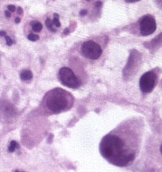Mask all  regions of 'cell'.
<instances>
[{"label":"cell","instance_id":"ffe728a7","mask_svg":"<svg viewBox=\"0 0 162 172\" xmlns=\"http://www.w3.org/2000/svg\"><path fill=\"white\" fill-rule=\"evenodd\" d=\"M17 12H18V14H22V9L21 7H18Z\"/></svg>","mask_w":162,"mask_h":172},{"label":"cell","instance_id":"e0dca14e","mask_svg":"<svg viewBox=\"0 0 162 172\" xmlns=\"http://www.w3.org/2000/svg\"><path fill=\"white\" fill-rule=\"evenodd\" d=\"M6 35V32L5 31H0V36H2V37H5Z\"/></svg>","mask_w":162,"mask_h":172},{"label":"cell","instance_id":"3957f363","mask_svg":"<svg viewBox=\"0 0 162 172\" xmlns=\"http://www.w3.org/2000/svg\"><path fill=\"white\" fill-rule=\"evenodd\" d=\"M81 54L83 57L91 59V60H96L99 58H100L102 54V48L101 47L96 43L95 41L92 40H88L83 43L81 46Z\"/></svg>","mask_w":162,"mask_h":172},{"label":"cell","instance_id":"5b68a950","mask_svg":"<svg viewBox=\"0 0 162 172\" xmlns=\"http://www.w3.org/2000/svg\"><path fill=\"white\" fill-rule=\"evenodd\" d=\"M158 82V76L154 71L147 72L142 76L139 81L140 89L143 93H150L153 91Z\"/></svg>","mask_w":162,"mask_h":172},{"label":"cell","instance_id":"277c9868","mask_svg":"<svg viewBox=\"0 0 162 172\" xmlns=\"http://www.w3.org/2000/svg\"><path fill=\"white\" fill-rule=\"evenodd\" d=\"M58 76H59V81L65 86L75 89L81 85L80 80L76 77L74 73L68 67H62L59 70Z\"/></svg>","mask_w":162,"mask_h":172},{"label":"cell","instance_id":"7402d4cb","mask_svg":"<svg viewBox=\"0 0 162 172\" xmlns=\"http://www.w3.org/2000/svg\"><path fill=\"white\" fill-rule=\"evenodd\" d=\"M69 32V31H68V29H67V28H66V30H65V32H64V33H65V34H66V33H67V32Z\"/></svg>","mask_w":162,"mask_h":172},{"label":"cell","instance_id":"603a6c76","mask_svg":"<svg viewBox=\"0 0 162 172\" xmlns=\"http://www.w3.org/2000/svg\"><path fill=\"white\" fill-rule=\"evenodd\" d=\"M87 1H90V0H87Z\"/></svg>","mask_w":162,"mask_h":172},{"label":"cell","instance_id":"9c48e42d","mask_svg":"<svg viewBox=\"0 0 162 172\" xmlns=\"http://www.w3.org/2000/svg\"><path fill=\"white\" fill-rule=\"evenodd\" d=\"M52 23H53V25H55L56 27H60V25H61V23H60V22H59V16H58V14H54V19H53V21H52Z\"/></svg>","mask_w":162,"mask_h":172},{"label":"cell","instance_id":"6da1fadb","mask_svg":"<svg viewBox=\"0 0 162 172\" xmlns=\"http://www.w3.org/2000/svg\"><path fill=\"white\" fill-rule=\"evenodd\" d=\"M142 135L143 123L124 122L102 138L99 144L100 154L112 165L129 166L138 155Z\"/></svg>","mask_w":162,"mask_h":172},{"label":"cell","instance_id":"5bb4252c","mask_svg":"<svg viewBox=\"0 0 162 172\" xmlns=\"http://www.w3.org/2000/svg\"><path fill=\"white\" fill-rule=\"evenodd\" d=\"M7 8H8V11H9V12H14V11L16 10L15 6H13V5H9V6H7Z\"/></svg>","mask_w":162,"mask_h":172},{"label":"cell","instance_id":"44dd1931","mask_svg":"<svg viewBox=\"0 0 162 172\" xmlns=\"http://www.w3.org/2000/svg\"><path fill=\"white\" fill-rule=\"evenodd\" d=\"M20 22H21V19H20V18H18V17L15 18V22H16V23H19Z\"/></svg>","mask_w":162,"mask_h":172},{"label":"cell","instance_id":"7c38bea8","mask_svg":"<svg viewBox=\"0 0 162 172\" xmlns=\"http://www.w3.org/2000/svg\"><path fill=\"white\" fill-rule=\"evenodd\" d=\"M39 39H40V37H39L38 35H36V34H32V33H31V34H29V35H28V40H31V41H37Z\"/></svg>","mask_w":162,"mask_h":172},{"label":"cell","instance_id":"8992f818","mask_svg":"<svg viewBox=\"0 0 162 172\" xmlns=\"http://www.w3.org/2000/svg\"><path fill=\"white\" fill-rule=\"evenodd\" d=\"M140 31L142 35L143 36H148L152 34L157 28V24L154 17L151 15H144L143 17L141 18L140 20Z\"/></svg>","mask_w":162,"mask_h":172},{"label":"cell","instance_id":"ba28073f","mask_svg":"<svg viewBox=\"0 0 162 172\" xmlns=\"http://www.w3.org/2000/svg\"><path fill=\"white\" fill-rule=\"evenodd\" d=\"M32 30L36 32H40L41 30H42V24L39 22H32Z\"/></svg>","mask_w":162,"mask_h":172},{"label":"cell","instance_id":"cb8c5ba5","mask_svg":"<svg viewBox=\"0 0 162 172\" xmlns=\"http://www.w3.org/2000/svg\"><path fill=\"white\" fill-rule=\"evenodd\" d=\"M15 172H19V171H15Z\"/></svg>","mask_w":162,"mask_h":172},{"label":"cell","instance_id":"2e32d148","mask_svg":"<svg viewBox=\"0 0 162 172\" xmlns=\"http://www.w3.org/2000/svg\"><path fill=\"white\" fill-rule=\"evenodd\" d=\"M126 3H135V2H138L140 0H125Z\"/></svg>","mask_w":162,"mask_h":172},{"label":"cell","instance_id":"8fae6325","mask_svg":"<svg viewBox=\"0 0 162 172\" xmlns=\"http://www.w3.org/2000/svg\"><path fill=\"white\" fill-rule=\"evenodd\" d=\"M17 142H15V141H12L11 142H10V145H9V147H8V151L10 152V153H13V152H14V150L16 149V147H17Z\"/></svg>","mask_w":162,"mask_h":172},{"label":"cell","instance_id":"30bf717a","mask_svg":"<svg viewBox=\"0 0 162 172\" xmlns=\"http://www.w3.org/2000/svg\"><path fill=\"white\" fill-rule=\"evenodd\" d=\"M46 26H47V28H48V29H49L51 32H56V30L54 29V27H53L52 21H51L49 18H48V19L46 20Z\"/></svg>","mask_w":162,"mask_h":172},{"label":"cell","instance_id":"ac0fdd59","mask_svg":"<svg viewBox=\"0 0 162 172\" xmlns=\"http://www.w3.org/2000/svg\"><path fill=\"white\" fill-rule=\"evenodd\" d=\"M95 6H96L97 7H101V6H102V3H101V2H97V3L95 4Z\"/></svg>","mask_w":162,"mask_h":172},{"label":"cell","instance_id":"7a4b0ae2","mask_svg":"<svg viewBox=\"0 0 162 172\" xmlns=\"http://www.w3.org/2000/svg\"><path fill=\"white\" fill-rule=\"evenodd\" d=\"M45 104L48 110L52 113H61L70 109L73 104V97L68 91L56 88L45 96Z\"/></svg>","mask_w":162,"mask_h":172},{"label":"cell","instance_id":"9a60e30c","mask_svg":"<svg viewBox=\"0 0 162 172\" xmlns=\"http://www.w3.org/2000/svg\"><path fill=\"white\" fill-rule=\"evenodd\" d=\"M87 13H88V11H87V10H85V9H83V10H81V12H80V15L84 16V15L87 14Z\"/></svg>","mask_w":162,"mask_h":172},{"label":"cell","instance_id":"d6986e66","mask_svg":"<svg viewBox=\"0 0 162 172\" xmlns=\"http://www.w3.org/2000/svg\"><path fill=\"white\" fill-rule=\"evenodd\" d=\"M5 14H6V17H10V16H11V13H10L9 11H6Z\"/></svg>","mask_w":162,"mask_h":172},{"label":"cell","instance_id":"4fadbf2b","mask_svg":"<svg viewBox=\"0 0 162 172\" xmlns=\"http://www.w3.org/2000/svg\"><path fill=\"white\" fill-rule=\"evenodd\" d=\"M5 39H6V44H7L8 46H11V45L13 44V40H11V38H10L9 36H7V35H6V36H5Z\"/></svg>","mask_w":162,"mask_h":172},{"label":"cell","instance_id":"52a82bcc","mask_svg":"<svg viewBox=\"0 0 162 172\" xmlns=\"http://www.w3.org/2000/svg\"><path fill=\"white\" fill-rule=\"evenodd\" d=\"M20 77L23 81H25V80H31L32 78V73L30 70H23L21 73Z\"/></svg>","mask_w":162,"mask_h":172}]
</instances>
